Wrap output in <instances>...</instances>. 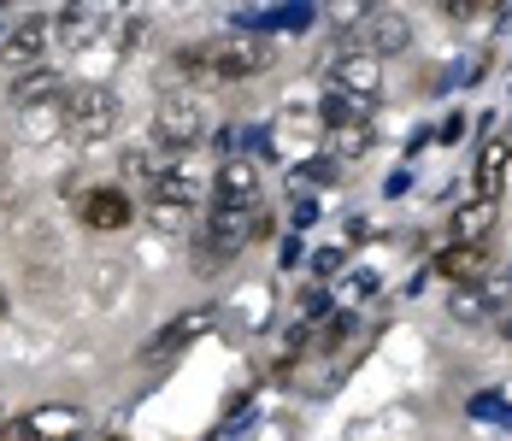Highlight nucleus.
I'll use <instances>...</instances> for the list:
<instances>
[{"instance_id": "nucleus-5", "label": "nucleus", "mask_w": 512, "mask_h": 441, "mask_svg": "<svg viewBox=\"0 0 512 441\" xmlns=\"http://www.w3.org/2000/svg\"><path fill=\"white\" fill-rule=\"evenodd\" d=\"M348 42H359L371 59H389V53L412 48V24H407V12H395V6H365V18H359V30Z\"/></svg>"}, {"instance_id": "nucleus-36", "label": "nucleus", "mask_w": 512, "mask_h": 441, "mask_svg": "<svg viewBox=\"0 0 512 441\" xmlns=\"http://www.w3.org/2000/svg\"><path fill=\"white\" fill-rule=\"evenodd\" d=\"M507 277H512V271H507Z\"/></svg>"}, {"instance_id": "nucleus-23", "label": "nucleus", "mask_w": 512, "mask_h": 441, "mask_svg": "<svg viewBox=\"0 0 512 441\" xmlns=\"http://www.w3.org/2000/svg\"><path fill=\"white\" fill-rule=\"evenodd\" d=\"M142 36H148V12H136V6H130V12L118 18V36H112V42H118V53H136V48H142Z\"/></svg>"}, {"instance_id": "nucleus-28", "label": "nucleus", "mask_w": 512, "mask_h": 441, "mask_svg": "<svg viewBox=\"0 0 512 441\" xmlns=\"http://www.w3.org/2000/svg\"><path fill=\"white\" fill-rule=\"evenodd\" d=\"M342 259H348V253H342V247H324V253H312V271H318V277H324V283H330V277H336V271H342Z\"/></svg>"}, {"instance_id": "nucleus-8", "label": "nucleus", "mask_w": 512, "mask_h": 441, "mask_svg": "<svg viewBox=\"0 0 512 441\" xmlns=\"http://www.w3.org/2000/svg\"><path fill=\"white\" fill-rule=\"evenodd\" d=\"M330 89H348V95H359V100H377L383 95V65H377L365 48L336 53V65H330Z\"/></svg>"}, {"instance_id": "nucleus-9", "label": "nucleus", "mask_w": 512, "mask_h": 441, "mask_svg": "<svg viewBox=\"0 0 512 441\" xmlns=\"http://www.w3.org/2000/svg\"><path fill=\"white\" fill-rule=\"evenodd\" d=\"M501 306H512V277H483V283H465V289H454V300H448V312L454 318H489V312H501Z\"/></svg>"}, {"instance_id": "nucleus-13", "label": "nucleus", "mask_w": 512, "mask_h": 441, "mask_svg": "<svg viewBox=\"0 0 512 441\" xmlns=\"http://www.w3.org/2000/svg\"><path fill=\"white\" fill-rule=\"evenodd\" d=\"M130 195H118V189H95V195L83 200V224L89 230H101V236H112V230H124L130 224Z\"/></svg>"}, {"instance_id": "nucleus-34", "label": "nucleus", "mask_w": 512, "mask_h": 441, "mask_svg": "<svg viewBox=\"0 0 512 441\" xmlns=\"http://www.w3.org/2000/svg\"><path fill=\"white\" fill-rule=\"evenodd\" d=\"M6 30H12V24H6V6H0V42H6Z\"/></svg>"}, {"instance_id": "nucleus-20", "label": "nucleus", "mask_w": 512, "mask_h": 441, "mask_svg": "<svg viewBox=\"0 0 512 441\" xmlns=\"http://www.w3.org/2000/svg\"><path fill=\"white\" fill-rule=\"evenodd\" d=\"M195 195H201V183H195L183 165H171V171L154 183V200H165V206H195Z\"/></svg>"}, {"instance_id": "nucleus-22", "label": "nucleus", "mask_w": 512, "mask_h": 441, "mask_svg": "<svg viewBox=\"0 0 512 441\" xmlns=\"http://www.w3.org/2000/svg\"><path fill=\"white\" fill-rule=\"evenodd\" d=\"M295 183H301V189H324V183H336V159H330V153L301 159V165H295Z\"/></svg>"}, {"instance_id": "nucleus-1", "label": "nucleus", "mask_w": 512, "mask_h": 441, "mask_svg": "<svg viewBox=\"0 0 512 441\" xmlns=\"http://www.w3.org/2000/svg\"><path fill=\"white\" fill-rule=\"evenodd\" d=\"M277 48L254 42V36H230V42H201V48H183L171 65L189 77V83H236V77H259L271 71Z\"/></svg>"}, {"instance_id": "nucleus-7", "label": "nucleus", "mask_w": 512, "mask_h": 441, "mask_svg": "<svg viewBox=\"0 0 512 441\" xmlns=\"http://www.w3.org/2000/svg\"><path fill=\"white\" fill-rule=\"evenodd\" d=\"M259 206V171L254 159H224L218 177H212V212H254Z\"/></svg>"}, {"instance_id": "nucleus-10", "label": "nucleus", "mask_w": 512, "mask_h": 441, "mask_svg": "<svg viewBox=\"0 0 512 441\" xmlns=\"http://www.w3.org/2000/svg\"><path fill=\"white\" fill-rule=\"evenodd\" d=\"M371 106H377V100H359V95H348V89H324V100H318L324 136H336V130H371Z\"/></svg>"}, {"instance_id": "nucleus-14", "label": "nucleus", "mask_w": 512, "mask_h": 441, "mask_svg": "<svg viewBox=\"0 0 512 441\" xmlns=\"http://www.w3.org/2000/svg\"><path fill=\"white\" fill-rule=\"evenodd\" d=\"M507 165H512V142L507 136H489L483 153H477V195L483 200H495L507 189Z\"/></svg>"}, {"instance_id": "nucleus-6", "label": "nucleus", "mask_w": 512, "mask_h": 441, "mask_svg": "<svg viewBox=\"0 0 512 441\" xmlns=\"http://www.w3.org/2000/svg\"><path fill=\"white\" fill-rule=\"evenodd\" d=\"M48 36H53V24L42 18V12L18 18V24L6 30V42H0V65H6V71H18V77H30V71L48 59Z\"/></svg>"}, {"instance_id": "nucleus-2", "label": "nucleus", "mask_w": 512, "mask_h": 441, "mask_svg": "<svg viewBox=\"0 0 512 441\" xmlns=\"http://www.w3.org/2000/svg\"><path fill=\"white\" fill-rule=\"evenodd\" d=\"M154 142L165 153H189V147L206 142V106L189 89H171V95L159 100L154 112Z\"/></svg>"}, {"instance_id": "nucleus-12", "label": "nucleus", "mask_w": 512, "mask_h": 441, "mask_svg": "<svg viewBox=\"0 0 512 441\" xmlns=\"http://www.w3.org/2000/svg\"><path fill=\"white\" fill-rule=\"evenodd\" d=\"M101 24H106V6H89V0H83V6H59V12H53V36H59L65 48H89Z\"/></svg>"}, {"instance_id": "nucleus-29", "label": "nucleus", "mask_w": 512, "mask_h": 441, "mask_svg": "<svg viewBox=\"0 0 512 441\" xmlns=\"http://www.w3.org/2000/svg\"><path fill=\"white\" fill-rule=\"evenodd\" d=\"M312 24V6H283L277 12V30H307Z\"/></svg>"}, {"instance_id": "nucleus-32", "label": "nucleus", "mask_w": 512, "mask_h": 441, "mask_svg": "<svg viewBox=\"0 0 512 441\" xmlns=\"http://www.w3.org/2000/svg\"><path fill=\"white\" fill-rule=\"evenodd\" d=\"M348 242H371V224H365V218H354V224H348Z\"/></svg>"}, {"instance_id": "nucleus-18", "label": "nucleus", "mask_w": 512, "mask_h": 441, "mask_svg": "<svg viewBox=\"0 0 512 441\" xmlns=\"http://www.w3.org/2000/svg\"><path fill=\"white\" fill-rule=\"evenodd\" d=\"M495 218H501V206H495V200H465L460 212H454V236H460V242H477L483 247V236H489V230H495Z\"/></svg>"}, {"instance_id": "nucleus-4", "label": "nucleus", "mask_w": 512, "mask_h": 441, "mask_svg": "<svg viewBox=\"0 0 512 441\" xmlns=\"http://www.w3.org/2000/svg\"><path fill=\"white\" fill-rule=\"evenodd\" d=\"M259 236H271V212L265 206H254V212H212L201 247L212 259H230V253H242L248 242H259Z\"/></svg>"}, {"instance_id": "nucleus-31", "label": "nucleus", "mask_w": 512, "mask_h": 441, "mask_svg": "<svg viewBox=\"0 0 512 441\" xmlns=\"http://www.w3.org/2000/svg\"><path fill=\"white\" fill-rule=\"evenodd\" d=\"M460 130H465V118H460V112H454V118L442 124V136H436V142H460Z\"/></svg>"}, {"instance_id": "nucleus-25", "label": "nucleus", "mask_w": 512, "mask_h": 441, "mask_svg": "<svg viewBox=\"0 0 512 441\" xmlns=\"http://www.w3.org/2000/svg\"><path fill=\"white\" fill-rule=\"evenodd\" d=\"M148 218H154L165 236H183V230H189V206H165V200H148Z\"/></svg>"}, {"instance_id": "nucleus-19", "label": "nucleus", "mask_w": 512, "mask_h": 441, "mask_svg": "<svg viewBox=\"0 0 512 441\" xmlns=\"http://www.w3.org/2000/svg\"><path fill=\"white\" fill-rule=\"evenodd\" d=\"M171 171V159H165V147H130L124 153V177H142L148 189H154L159 177Z\"/></svg>"}, {"instance_id": "nucleus-30", "label": "nucleus", "mask_w": 512, "mask_h": 441, "mask_svg": "<svg viewBox=\"0 0 512 441\" xmlns=\"http://www.w3.org/2000/svg\"><path fill=\"white\" fill-rule=\"evenodd\" d=\"M0 441H36L30 418H6V424H0Z\"/></svg>"}, {"instance_id": "nucleus-27", "label": "nucleus", "mask_w": 512, "mask_h": 441, "mask_svg": "<svg viewBox=\"0 0 512 441\" xmlns=\"http://www.w3.org/2000/svg\"><path fill=\"white\" fill-rule=\"evenodd\" d=\"M365 294H377V277H371V271H348V283H342V300H348V306H359Z\"/></svg>"}, {"instance_id": "nucleus-21", "label": "nucleus", "mask_w": 512, "mask_h": 441, "mask_svg": "<svg viewBox=\"0 0 512 441\" xmlns=\"http://www.w3.org/2000/svg\"><path fill=\"white\" fill-rule=\"evenodd\" d=\"M324 153H330L336 165H342V159H365V153H371V130H336Z\"/></svg>"}, {"instance_id": "nucleus-11", "label": "nucleus", "mask_w": 512, "mask_h": 441, "mask_svg": "<svg viewBox=\"0 0 512 441\" xmlns=\"http://www.w3.org/2000/svg\"><path fill=\"white\" fill-rule=\"evenodd\" d=\"M430 265H436V277H448V283H460V289H465V283H483V277H489V253H483L477 242L442 247Z\"/></svg>"}, {"instance_id": "nucleus-35", "label": "nucleus", "mask_w": 512, "mask_h": 441, "mask_svg": "<svg viewBox=\"0 0 512 441\" xmlns=\"http://www.w3.org/2000/svg\"><path fill=\"white\" fill-rule=\"evenodd\" d=\"M501 330H507V342H512V312H507V324H501Z\"/></svg>"}, {"instance_id": "nucleus-3", "label": "nucleus", "mask_w": 512, "mask_h": 441, "mask_svg": "<svg viewBox=\"0 0 512 441\" xmlns=\"http://www.w3.org/2000/svg\"><path fill=\"white\" fill-rule=\"evenodd\" d=\"M118 130V95L89 83V89H65V136L71 142H101Z\"/></svg>"}, {"instance_id": "nucleus-24", "label": "nucleus", "mask_w": 512, "mask_h": 441, "mask_svg": "<svg viewBox=\"0 0 512 441\" xmlns=\"http://www.w3.org/2000/svg\"><path fill=\"white\" fill-rule=\"evenodd\" d=\"M59 89H65V83H59V77H53V71H30V77H18V89H12V95H18V106H24V100L59 95Z\"/></svg>"}, {"instance_id": "nucleus-16", "label": "nucleus", "mask_w": 512, "mask_h": 441, "mask_svg": "<svg viewBox=\"0 0 512 441\" xmlns=\"http://www.w3.org/2000/svg\"><path fill=\"white\" fill-rule=\"evenodd\" d=\"M24 418H30L36 441H77L83 436V418H77L71 406H36V412H24Z\"/></svg>"}, {"instance_id": "nucleus-33", "label": "nucleus", "mask_w": 512, "mask_h": 441, "mask_svg": "<svg viewBox=\"0 0 512 441\" xmlns=\"http://www.w3.org/2000/svg\"><path fill=\"white\" fill-rule=\"evenodd\" d=\"M301 306H307V318H318V312H324V289H307V300H301Z\"/></svg>"}, {"instance_id": "nucleus-17", "label": "nucleus", "mask_w": 512, "mask_h": 441, "mask_svg": "<svg viewBox=\"0 0 512 441\" xmlns=\"http://www.w3.org/2000/svg\"><path fill=\"white\" fill-rule=\"evenodd\" d=\"M201 330H206V312H183V318H171L154 342H148V359H171V353H183Z\"/></svg>"}, {"instance_id": "nucleus-26", "label": "nucleus", "mask_w": 512, "mask_h": 441, "mask_svg": "<svg viewBox=\"0 0 512 441\" xmlns=\"http://www.w3.org/2000/svg\"><path fill=\"white\" fill-rule=\"evenodd\" d=\"M471 418H489V424H512V406H507V394H477L471 400Z\"/></svg>"}, {"instance_id": "nucleus-15", "label": "nucleus", "mask_w": 512, "mask_h": 441, "mask_svg": "<svg viewBox=\"0 0 512 441\" xmlns=\"http://www.w3.org/2000/svg\"><path fill=\"white\" fill-rule=\"evenodd\" d=\"M24 136L30 142H48V136H65V89L42 100H24Z\"/></svg>"}]
</instances>
